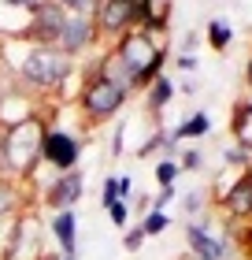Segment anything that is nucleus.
I'll return each instance as SVG.
<instances>
[{
	"mask_svg": "<svg viewBox=\"0 0 252 260\" xmlns=\"http://www.w3.org/2000/svg\"><path fill=\"white\" fill-rule=\"evenodd\" d=\"M100 34H97V19H82V15H67L63 22V30H59V41H56V49H63L67 56H78V52H86L93 41H97Z\"/></svg>",
	"mask_w": 252,
	"mask_h": 260,
	"instance_id": "obj_9",
	"label": "nucleus"
},
{
	"mask_svg": "<svg viewBox=\"0 0 252 260\" xmlns=\"http://www.w3.org/2000/svg\"><path fill=\"white\" fill-rule=\"evenodd\" d=\"M174 67L182 71V75H193V71H197L200 63H197V56H193V52H182V56L174 60Z\"/></svg>",
	"mask_w": 252,
	"mask_h": 260,
	"instance_id": "obj_28",
	"label": "nucleus"
},
{
	"mask_svg": "<svg viewBox=\"0 0 252 260\" xmlns=\"http://www.w3.org/2000/svg\"><path fill=\"white\" fill-rule=\"evenodd\" d=\"M38 260H63V253H41Z\"/></svg>",
	"mask_w": 252,
	"mask_h": 260,
	"instance_id": "obj_33",
	"label": "nucleus"
},
{
	"mask_svg": "<svg viewBox=\"0 0 252 260\" xmlns=\"http://www.w3.org/2000/svg\"><path fill=\"white\" fill-rule=\"evenodd\" d=\"M107 216H112V223L119 231H126V223H130V201H115V205H107Z\"/></svg>",
	"mask_w": 252,
	"mask_h": 260,
	"instance_id": "obj_24",
	"label": "nucleus"
},
{
	"mask_svg": "<svg viewBox=\"0 0 252 260\" xmlns=\"http://www.w3.org/2000/svg\"><path fill=\"white\" fill-rule=\"evenodd\" d=\"M4 60L15 67L22 86L30 89H59L75 75V56L30 38H4Z\"/></svg>",
	"mask_w": 252,
	"mask_h": 260,
	"instance_id": "obj_1",
	"label": "nucleus"
},
{
	"mask_svg": "<svg viewBox=\"0 0 252 260\" xmlns=\"http://www.w3.org/2000/svg\"><path fill=\"white\" fill-rule=\"evenodd\" d=\"M186 245L197 260H226V253H230V245L219 234H211L204 223H186Z\"/></svg>",
	"mask_w": 252,
	"mask_h": 260,
	"instance_id": "obj_10",
	"label": "nucleus"
},
{
	"mask_svg": "<svg viewBox=\"0 0 252 260\" xmlns=\"http://www.w3.org/2000/svg\"><path fill=\"white\" fill-rule=\"evenodd\" d=\"M226 164H234V168H252V152H245L241 145H230V149H226Z\"/></svg>",
	"mask_w": 252,
	"mask_h": 260,
	"instance_id": "obj_25",
	"label": "nucleus"
},
{
	"mask_svg": "<svg viewBox=\"0 0 252 260\" xmlns=\"http://www.w3.org/2000/svg\"><path fill=\"white\" fill-rule=\"evenodd\" d=\"M197 41H200L197 34H186V52H193V49H197Z\"/></svg>",
	"mask_w": 252,
	"mask_h": 260,
	"instance_id": "obj_32",
	"label": "nucleus"
},
{
	"mask_svg": "<svg viewBox=\"0 0 252 260\" xmlns=\"http://www.w3.org/2000/svg\"><path fill=\"white\" fill-rule=\"evenodd\" d=\"M204 34H208L204 41H208L215 52H226V49H230V41H234V34H230V26H226L223 19H211V22H208V30H204Z\"/></svg>",
	"mask_w": 252,
	"mask_h": 260,
	"instance_id": "obj_19",
	"label": "nucleus"
},
{
	"mask_svg": "<svg viewBox=\"0 0 252 260\" xmlns=\"http://www.w3.org/2000/svg\"><path fill=\"white\" fill-rule=\"evenodd\" d=\"M115 52L123 56V63L134 71V82L137 86H152L156 78L163 75V63H167V49H163V30H126L119 38Z\"/></svg>",
	"mask_w": 252,
	"mask_h": 260,
	"instance_id": "obj_2",
	"label": "nucleus"
},
{
	"mask_svg": "<svg viewBox=\"0 0 252 260\" xmlns=\"http://www.w3.org/2000/svg\"><path fill=\"white\" fill-rule=\"evenodd\" d=\"M82 193H86V179H82V171L75 168V171L56 175V179L45 186V205L52 212H63V208H75Z\"/></svg>",
	"mask_w": 252,
	"mask_h": 260,
	"instance_id": "obj_7",
	"label": "nucleus"
},
{
	"mask_svg": "<svg viewBox=\"0 0 252 260\" xmlns=\"http://www.w3.org/2000/svg\"><path fill=\"white\" fill-rule=\"evenodd\" d=\"M171 97H174V82L167 78V75H160V78L149 86V97H145V101H149L152 112H163L167 104H171Z\"/></svg>",
	"mask_w": 252,
	"mask_h": 260,
	"instance_id": "obj_17",
	"label": "nucleus"
},
{
	"mask_svg": "<svg viewBox=\"0 0 252 260\" xmlns=\"http://www.w3.org/2000/svg\"><path fill=\"white\" fill-rule=\"evenodd\" d=\"M41 119H26L19 126L4 130V160H8V175L15 179H30L33 168L41 164V138H45Z\"/></svg>",
	"mask_w": 252,
	"mask_h": 260,
	"instance_id": "obj_3",
	"label": "nucleus"
},
{
	"mask_svg": "<svg viewBox=\"0 0 252 260\" xmlns=\"http://www.w3.org/2000/svg\"><path fill=\"white\" fill-rule=\"evenodd\" d=\"M211 130V119H208V112H193L189 119H182L174 126V141L178 138H204Z\"/></svg>",
	"mask_w": 252,
	"mask_h": 260,
	"instance_id": "obj_18",
	"label": "nucleus"
},
{
	"mask_svg": "<svg viewBox=\"0 0 252 260\" xmlns=\"http://www.w3.org/2000/svg\"><path fill=\"white\" fill-rule=\"evenodd\" d=\"M119 201V175H112V179H104V193H100V205H115Z\"/></svg>",
	"mask_w": 252,
	"mask_h": 260,
	"instance_id": "obj_27",
	"label": "nucleus"
},
{
	"mask_svg": "<svg viewBox=\"0 0 252 260\" xmlns=\"http://www.w3.org/2000/svg\"><path fill=\"white\" fill-rule=\"evenodd\" d=\"M126 97H130L126 89H119L115 82H107L104 75L93 71L86 78V86H82V93H78V108H82V115H86L89 123H100V119H112V115L126 104Z\"/></svg>",
	"mask_w": 252,
	"mask_h": 260,
	"instance_id": "obj_4",
	"label": "nucleus"
},
{
	"mask_svg": "<svg viewBox=\"0 0 252 260\" xmlns=\"http://www.w3.org/2000/svg\"><path fill=\"white\" fill-rule=\"evenodd\" d=\"M123 138H126V126H119L112 138V156H123Z\"/></svg>",
	"mask_w": 252,
	"mask_h": 260,
	"instance_id": "obj_30",
	"label": "nucleus"
},
{
	"mask_svg": "<svg viewBox=\"0 0 252 260\" xmlns=\"http://www.w3.org/2000/svg\"><path fill=\"white\" fill-rule=\"evenodd\" d=\"M178 171H182V168H178L174 160H160V164H156V182H160V186H174Z\"/></svg>",
	"mask_w": 252,
	"mask_h": 260,
	"instance_id": "obj_23",
	"label": "nucleus"
},
{
	"mask_svg": "<svg viewBox=\"0 0 252 260\" xmlns=\"http://www.w3.org/2000/svg\"><path fill=\"white\" fill-rule=\"evenodd\" d=\"M11 4H19V8H26V11H38L45 0H11Z\"/></svg>",
	"mask_w": 252,
	"mask_h": 260,
	"instance_id": "obj_31",
	"label": "nucleus"
},
{
	"mask_svg": "<svg viewBox=\"0 0 252 260\" xmlns=\"http://www.w3.org/2000/svg\"><path fill=\"white\" fill-rule=\"evenodd\" d=\"M97 30L123 38L126 30H134V0H104L100 15H97Z\"/></svg>",
	"mask_w": 252,
	"mask_h": 260,
	"instance_id": "obj_12",
	"label": "nucleus"
},
{
	"mask_svg": "<svg viewBox=\"0 0 252 260\" xmlns=\"http://www.w3.org/2000/svg\"><path fill=\"white\" fill-rule=\"evenodd\" d=\"M78 156H82V141L67 130H45L41 138V160L49 164L52 171H75L78 168Z\"/></svg>",
	"mask_w": 252,
	"mask_h": 260,
	"instance_id": "obj_5",
	"label": "nucleus"
},
{
	"mask_svg": "<svg viewBox=\"0 0 252 260\" xmlns=\"http://www.w3.org/2000/svg\"><path fill=\"white\" fill-rule=\"evenodd\" d=\"M41 249V219L33 212H19V223H15V242L4 260H38Z\"/></svg>",
	"mask_w": 252,
	"mask_h": 260,
	"instance_id": "obj_6",
	"label": "nucleus"
},
{
	"mask_svg": "<svg viewBox=\"0 0 252 260\" xmlns=\"http://www.w3.org/2000/svg\"><path fill=\"white\" fill-rule=\"evenodd\" d=\"M245 82H248V89H252V60L245 63Z\"/></svg>",
	"mask_w": 252,
	"mask_h": 260,
	"instance_id": "obj_34",
	"label": "nucleus"
},
{
	"mask_svg": "<svg viewBox=\"0 0 252 260\" xmlns=\"http://www.w3.org/2000/svg\"><path fill=\"white\" fill-rule=\"evenodd\" d=\"M248 171H252V168H248Z\"/></svg>",
	"mask_w": 252,
	"mask_h": 260,
	"instance_id": "obj_36",
	"label": "nucleus"
},
{
	"mask_svg": "<svg viewBox=\"0 0 252 260\" xmlns=\"http://www.w3.org/2000/svg\"><path fill=\"white\" fill-rule=\"evenodd\" d=\"M178 168H182V171H200V168H204L200 149H186V152H182V160H178Z\"/></svg>",
	"mask_w": 252,
	"mask_h": 260,
	"instance_id": "obj_26",
	"label": "nucleus"
},
{
	"mask_svg": "<svg viewBox=\"0 0 252 260\" xmlns=\"http://www.w3.org/2000/svg\"><path fill=\"white\" fill-rule=\"evenodd\" d=\"M26 119H38V101L30 97V93H19V89H8L4 97H0V126L11 130Z\"/></svg>",
	"mask_w": 252,
	"mask_h": 260,
	"instance_id": "obj_13",
	"label": "nucleus"
},
{
	"mask_svg": "<svg viewBox=\"0 0 252 260\" xmlns=\"http://www.w3.org/2000/svg\"><path fill=\"white\" fill-rule=\"evenodd\" d=\"M52 234H56V245L63 256H75L78 249V212L75 208H63L52 216Z\"/></svg>",
	"mask_w": 252,
	"mask_h": 260,
	"instance_id": "obj_14",
	"label": "nucleus"
},
{
	"mask_svg": "<svg viewBox=\"0 0 252 260\" xmlns=\"http://www.w3.org/2000/svg\"><path fill=\"white\" fill-rule=\"evenodd\" d=\"M63 260H75V256H63Z\"/></svg>",
	"mask_w": 252,
	"mask_h": 260,
	"instance_id": "obj_35",
	"label": "nucleus"
},
{
	"mask_svg": "<svg viewBox=\"0 0 252 260\" xmlns=\"http://www.w3.org/2000/svg\"><path fill=\"white\" fill-rule=\"evenodd\" d=\"M230 130H234V141H237V145H241L245 152H252V104H248V101L234 104Z\"/></svg>",
	"mask_w": 252,
	"mask_h": 260,
	"instance_id": "obj_16",
	"label": "nucleus"
},
{
	"mask_svg": "<svg viewBox=\"0 0 252 260\" xmlns=\"http://www.w3.org/2000/svg\"><path fill=\"white\" fill-rule=\"evenodd\" d=\"M97 75H104L107 82H115V86H119V89H126V93H130V89H137V82H134V71H130V67L123 63V56H119L115 49H112V52H107L104 60H100Z\"/></svg>",
	"mask_w": 252,
	"mask_h": 260,
	"instance_id": "obj_15",
	"label": "nucleus"
},
{
	"mask_svg": "<svg viewBox=\"0 0 252 260\" xmlns=\"http://www.w3.org/2000/svg\"><path fill=\"white\" fill-rule=\"evenodd\" d=\"M67 15H82V19H97L100 15V4L104 0H56Z\"/></svg>",
	"mask_w": 252,
	"mask_h": 260,
	"instance_id": "obj_20",
	"label": "nucleus"
},
{
	"mask_svg": "<svg viewBox=\"0 0 252 260\" xmlns=\"http://www.w3.org/2000/svg\"><path fill=\"white\" fill-rule=\"evenodd\" d=\"M215 201H219V208H223L230 219H248V216H252V175L241 171L230 186H226V193L215 197Z\"/></svg>",
	"mask_w": 252,
	"mask_h": 260,
	"instance_id": "obj_11",
	"label": "nucleus"
},
{
	"mask_svg": "<svg viewBox=\"0 0 252 260\" xmlns=\"http://www.w3.org/2000/svg\"><path fill=\"white\" fill-rule=\"evenodd\" d=\"M141 227H145L149 238H152V234H163L167 227H171V216H167V212H160V208H149L145 216H141Z\"/></svg>",
	"mask_w": 252,
	"mask_h": 260,
	"instance_id": "obj_21",
	"label": "nucleus"
},
{
	"mask_svg": "<svg viewBox=\"0 0 252 260\" xmlns=\"http://www.w3.org/2000/svg\"><path fill=\"white\" fill-rule=\"evenodd\" d=\"M200 201H204V193H186V197H182V208L189 212V216H197V212H200Z\"/></svg>",
	"mask_w": 252,
	"mask_h": 260,
	"instance_id": "obj_29",
	"label": "nucleus"
},
{
	"mask_svg": "<svg viewBox=\"0 0 252 260\" xmlns=\"http://www.w3.org/2000/svg\"><path fill=\"white\" fill-rule=\"evenodd\" d=\"M63 22H67V11L59 8L56 0H45V4L33 11L26 38H30V41H41V45H56V41H59V30H63Z\"/></svg>",
	"mask_w": 252,
	"mask_h": 260,
	"instance_id": "obj_8",
	"label": "nucleus"
},
{
	"mask_svg": "<svg viewBox=\"0 0 252 260\" xmlns=\"http://www.w3.org/2000/svg\"><path fill=\"white\" fill-rule=\"evenodd\" d=\"M145 238H149L145 227H141V223H134V227H126V234H123V249H126V253H137L141 245H145Z\"/></svg>",
	"mask_w": 252,
	"mask_h": 260,
	"instance_id": "obj_22",
	"label": "nucleus"
}]
</instances>
